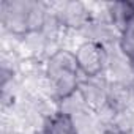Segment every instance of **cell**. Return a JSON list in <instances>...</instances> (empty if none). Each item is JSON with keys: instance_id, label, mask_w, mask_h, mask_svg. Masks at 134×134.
<instances>
[{"instance_id": "4", "label": "cell", "mask_w": 134, "mask_h": 134, "mask_svg": "<svg viewBox=\"0 0 134 134\" xmlns=\"http://www.w3.org/2000/svg\"><path fill=\"white\" fill-rule=\"evenodd\" d=\"M76 35L79 41H93L109 47L118 43L121 33L115 29V25L107 18H92L87 22V25L82 30H79Z\"/></svg>"}, {"instance_id": "6", "label": "cell", "mask_w": 134, "mask_h": 134, "mask_svg": "<svg viewBox=\"0 0 134 134\" xmlns=\"http://www.w3.org/2000/svg\"><path fill=\"white\" fill-rule=\"evenodd\" d=\"M41 129L44 134H77L73 118L57 109L44 118Z\"/></svg>"}, {"instance_id": "2", "label": "cell", "mask_w": 134, "mask_h": 134, "mask_svg": "<svg viewBox=\"0 0 134 134\" xmlns=\"http://www.w3.org/2000/svg\"><path fill=\"white\" fill-rule=\"evenodd\" d=\"M33 0H0V25L2 33L16 38L25 36L29 29V14Z\"/></svg>"}, {"instance_id": "8", "label": "cell", "mask_w": 134, "mask_h": 134, "mask_svg": "<svg viewBox=\"0 0 134 134\" xmlns=\"http://www.w3.org/2000/svg\"><path fill=\"white\" fill-rule=\"evenodd\" d=\"M99 134H120V132H117L115 129H110V128H103Z\"/></svg>"}, {"instance_id": "7", "label": "cell", "mask_w": 134, "mask_h": 134, "mask_svg": "<svg viewBox=\"0 0 134 134\" xmlns=\"http://www.w3.org/2000/svg\"><path fill=\"white\" fill-rule=\"evenodd\" d=\"M120 52L128 58V60H134V33L129 32H123L120 35V40L117 43Z\"/></svg>"}, {"instance_id": "9", "label": "cell", "mask_w": 134, "mask_h": 134, "mask_svg": "<svg viewBox=\"0 0 134 134\" xmlns=\"http://www.w3.org/2000/svg\"><path fill=\"white\" fill-rule=\"evenodd\" d=\"M131 62V66H132V71H134V60H129Z\"/></svg>"}, {"instance_id": "1", "label": "cell", "mask_w": 134, "mask_h": 134, "mask_svg": "<svg viewBox=\"0 0 134 134\" xmlns=\"http://www.w3.org/2000/svg\"><path fill=\"white\" fill-rule=\"evenodd\" d=\"M74 54L82 77L85 79L104 77L109 57V51L106 46L93 41H79L74 47Z\"/></svg>"}, {"instance_id": "5", "label": "cell", "mask_w": 134, "mask_h": 134, "mask_svg": "<svg viewBox=\"0 0 134 134\" xmlns=\"http://www.w3.org/2000/svg\"><path fill=\"white\" fill-rule=\"evenodd\" d=\"M85 103V106L96 115L109 106V82L106 77L85 79L82 77L77 90Z\"/></svg>"}, {"instance_id": "3", "label": "cell", "mask_w": 134, "mask_h": 134, "mask_svg": "<svg viewBox=\"0 0 134 134\" xmlns=\"http://www.w3.org/2000/svg\"><path fill=\"white\" fill-rule=\"evenodd\" d=\"M49 5L60 18L63 27L73 33L82 30L87 25V22L92 19V10L88 2L63 0V2H49Z\"/></svg>"}]
</instances>
